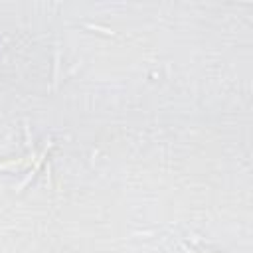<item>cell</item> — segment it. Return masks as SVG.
I'll return each mask as SVG.
<instances>
[{"instance_id": "cell-1", "label": "cell", "mask_w": 253, "mask_h": 253, "mask_svg": "<svg viewBox=\"0 0 253 253\" xmlns=\"http://www.w3.org/2000/svg\"><path fill=\"white\" fill-rule=\"evenodd\" d=\"M49 146H51V142L47 140L45 148H43V150H42V152L38 154V158H36V164H34V168H32V170L28 172V176H26V178H24V180L20 182V186H18V192H22V190H24V188H26V186H28V184H30V182L34 180V176L38 174V170H40V166H42V162H43V158H45V154H47V148H49Z\"/></svg>"}]
</instances>
